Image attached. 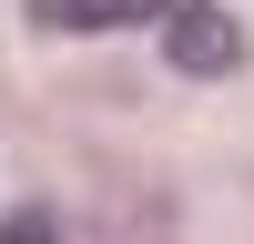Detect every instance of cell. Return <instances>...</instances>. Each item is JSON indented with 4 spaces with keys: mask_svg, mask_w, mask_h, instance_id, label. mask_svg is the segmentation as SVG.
<instances>
[{
    "mask_svg": "<svg viewBox=\"0 0 254 244\" xmlns=\"http://www.w3.org/2000/svg\"><path fill=\"white\" fill-rule=\"evenodd\" d=\"M173 0H31L41 31H132V20H163Z\"/></svg>",
    "mask_w": 254,
    "mask_h": 244,
    "instance_id": "2",
    "label": "cell"
},
{
    "mask_svg": "<svg viewBox=\"0 0 254 244\" xmlns=\"http://www.w3.org/2000/svg\"><path fill=\"white\" fill-rule=\"evenodd\" d=\"M163 20H173V41H163L173 71H234V61H244V31H234L224 10H203V0H173Z\"/></svg>",
    "mask_w": 254,
    "mask_h": 244,
    "instance_id": "1",
    "label": "cell"
}]
</instances>
